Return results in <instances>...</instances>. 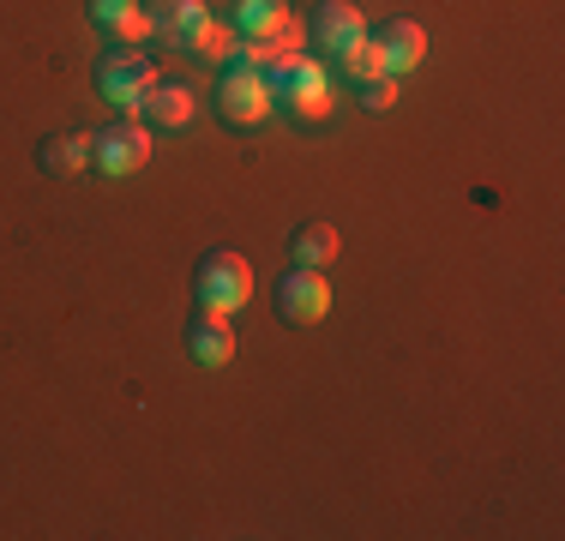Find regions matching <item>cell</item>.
Wrapping results in <instances>:
<instances>
[{"label": "cell", "mask_w": 565, "mask_h": 541, "mask_svg": "<svg viewBox=\"0 0 565 541\" xmlns=\"http://www.w3.org/2000/svg\"><path fill=\"white\" fill-rule=\"evenodd\" d=\"M259 73H265L271 103H289V115L319 120L331 108V78H326V66H319L313 54H282V61L259 66Z\"/></svg>", "instance_id": "1"}, {"label": "cell", "mask_w": 565, "mask_h": 541, "mask_svg": "<svg viewBox=\"0 0 565 541\" xmlns=\"http://www.w3.org/2000/svg\"><path fill=\"white\" fill-rule=\"evenodd\" d=\"M193 295L211 314H241V307L253 301V265L241 259L235 247H211L193 270Z\"/></svg>", "instance_id": "2"}, {"label": "cell", "mask_w": 565, "mask_h": 541, "mask_svg": "<svg viewBox=\"0 0 565 541\" xmlns=\"http://www.w3.org/2000/svg\"><path fill=\"white\" fill-rule=\"evenodd\" d=\"M217 115L228 127H259L271 115V91H265V73L247 61H228L217 78Z\"/></svg>", "instance_id": "3"}, {"label": "cell", "mask_w": 565, "mask_h": 541, "mask_svg": "<svg viewBox=\"0 0 565 541\" xmlns=\"http://www.w3.org/2000/svg\"><path fill=\"white\" fill-rule=\"evenodd\" d=\"M151 85H157V61H151L145 49H109V54L97 61V91H103L115 108H139Z\"/></svg>", "instance_id": "4"}, {"label": "cell", "mask_w": 565, "mask_h": 541, "mask_svg": "<svg viewBox=\"0 0 565 541\" xmlns=\"http://www.w3.org/2000/svg\"><path fill=\"white\" fill-rule=\"evenodd\" d=\"M90 162H97V174H132L151 162V132H145V120H109V127L90 132Z\"/></svg>", "instance_id": "5"}, {"label": "cell", "mask_w": 565, "mask_h": 541, "mask_svg": "<svg viewBox=\"0 0 565 541\" xmlns=\"http://www.w3.org/2000/svg\"><path fill=\"white\" fill-rule=\"evenodd\" d=\"M145 24H151V36L163 49L193 54L199 36L211 31V12H205V0H151V7H145Z\"/></svg>", "instance_id": "6"}, {"label": "cell", "mask_w": 565, "mask_h": 541, "mask_svg": "<svg viewBox=\"0 0 565 541\" xmlns=\"http://www.w3.org/2000/svg\"><path fill=\"white\" fill-rule=\"evenodd\" d=\"M367 54H373V66H380L385 78H403V73H415V66H422L427 31L415 19H385L380 31L367 36Z\"/></svg>", "instance_id": "7"}, {"label": "cell", "mask_w": 565, "mask_h": 541, "mask_svg": "<svg viewBox=\"0 0 565 541\" xmlns=\"http://www.w3.org/2000/svg\"><path fill=\"white\" fill-rule=\"evenodd\" d=\"M307 36H313L319 54H331V61H343L349 49L367 43V19H361L349 0H319L313 19H307Z\"/></svg>", "instance_id": "8"}, {"label": "cell", "mask_w": 565, "mask_h": 541, "mask_svg": "<svg viewBox=\"0 0 565 541\" xmlns=\"http://www.w3.org/2000/svg\"><path fill=\"white\" fill-rule=\"evenodd\" d=\"M277 314L289 319V325L326 319V314H331V283H326V270H307V265H289V270H282V283H277Z\"/></svg>", "instance_id": "9"}, {"label": "cell", "mask_w": 565, "mask_h": 541, "mask_svg": "<svg viewBox=\"0 0 565 541\" xmlns=\"http://www.w3.org/2000/svg\"><path fill=\"white\" fill-rule=\"evenodd\" d=\"M186 356H193L199 368H228V356H235V331H228V314H211V307H199V314L186 319Z\"/></svg>", "instance_id": "10"}, {"label": "cell", "mask_w": 565, "mask_h": 541, "mask_svg": "<svg viewBox=\"0 0 565 541\" xmlns=\"http://www.w3.org/2000/svg\"><path fill=\"white\" fill-rule=\"evenodd\" d=\"M90 24H97V31L109 36L115 49H132L139 36H151V24H145V7H139V0H90Z\"/></svg>", "instance_id": "11"}, {"label": "cell", "mask_w": 565, "mask_h": 541, "mask_svg": "<svg viewBox=\"0 0 565 541\" xmlns=\"http://www.w3.org/2000/svg\"><path fill=\"white\" fill-rule=\"evenodd\" d=\"M145 120H151V127H186V120H193V91L186 85H174V78H157L151 91H145Z\"/></svg>", "instance_id": "12"}, {"label": "cell", "mask_w": 565, "mask_h": 541, "mask_svg": "<svg viewBox=\"0 0 565 541\" xmlns=\"http://www.w3.org/2000/svg\"><path fill=\"white\" fill-rule=\"evenodd\" d=\"M338 247H343V241H338V229H331V223H301V229H295V241H289V259L307 265V270H326L331 259H338Z\"/></svg>", "instance_id": "13"}, {"label": "cell", "mask_w": 565, "mask_h": 541, "mask_svg": "<svg viewBox=\"0 0 565 541\" xmlns=\"http://www.w3.org/2000/svg\"><path fill=\"white\" fill-rule=\"evenodd\" d=\"M289 19V0H235V31L241 36H271Z\"/></svg>", "instance_id": "14"}, {"label": "cell", "mask_w": 565, "mask_h": 541, "mask_svg": "<svg viewBox=\"0 0 565 541\" xmlns=\"http://www.w3.org/2000/svg\"><path fill=\"white\" fill-rule=\"evenodd\" d=\"M36 162H43V169H55V174L85 169V162H90V132H61V139H49L43 151H36Z\"/></svg>", "instance_id": "15"}, {"label": "cell", "mask_w": 565, "mask_h": 541, "mask_svg": "<svg viewBox=\"0 0 565 541\" xmlns=\"http://www.w3.org/2000/svg\"><path fill=\"white\" fill-rule=\"evenodd\" d=\"M193 54H205V61H241V31H235V24H211V31L205 36H199V49Z\"/></svg>", "instance_id": "16"}, {"label": "cell", "mask_w": 565, "mask_h": 541, "mask_svg": "<svg viewBox=\"0 0 565 541\" xmlns=\"http://www.w3.org/2000/svg\"><path fill=\"white\" fill-rule=\"evenodd\" d=\"M392 103H397V78H367V85H361V108L380 115V108H392Z\"/></svg>", "instance_id": "17"}]
</instances>
